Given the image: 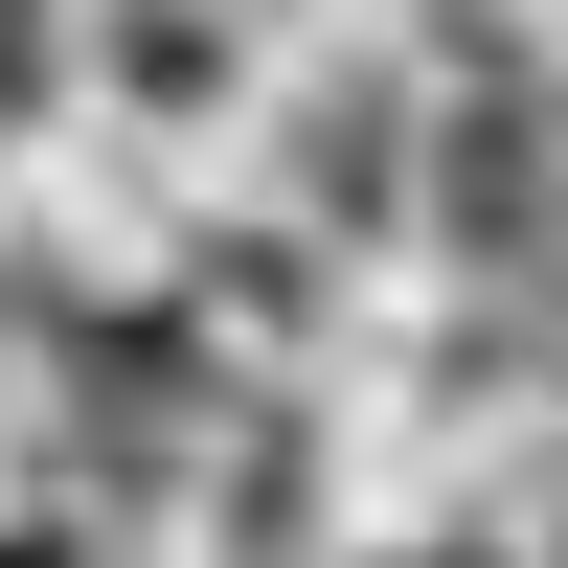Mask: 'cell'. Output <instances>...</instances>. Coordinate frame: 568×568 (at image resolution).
I'll list each match as a JSON object with an SVG mask.
<instances>
[{
    "mask_svg": "<svg viewBox=\"0 0 568 568\" xmlns=\"http://www.w3.org/2000/svg\"><path fill=\"white\" fill-rule=\"evenodd\" d=\"M273 182H296L318 251L409 227V205H433V69H409V45H318V69L273 91Z\"/></svg>",
    "mask_w": 568,
    "mask_h": 568,
    "instance_id": "obj_1",
    "label": "cell"
},
{
    "mask_svg": "<svg viewBox=\"0 0 568 568\" xmlns=\"http://www.w3.org/2000/svg\"><path fill=\"white\" fill-rule=\"evenodd\" d=\"M182 524H205L227 568H318V546H342V455H318V409L251 387V409L205 433V500H182Z\"/></svg>",
    "mask_w": 568,
    "mask_h": 568,
    "instance_id": "obj_2",
    "label": "cell"
},
{
    "mask_svg": "<svg viewBox=\"0 0 568 568\" xmlns=\"http://www.w3.org/2000/svg\"><path fill=\"white\" fill-rule=\"evenodd\" d=\"M91 91L160 114V136H205L227 91H251V0H114V23H91Z\"/></svg>",
    "mask_w": 568,
    "mask_h": 568,
    "instance_id": "obj_3",
    "label": "cell"
},
{
    "mask_svg": "<svg viewBox=\"0 0 568 568\" xmlns=\"http://www.w3.org/2000/svg\"><path fill=\"white\" fill-rule=\"evenodd\" d=\"M0 568H91V524H0Z\"/></svg>",
    "mask_w": 568,
    "mask_h": 568,
    "instance_id": "obj_4",
    "label": "cell"
}]
</instances>
